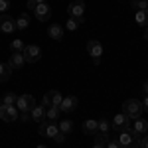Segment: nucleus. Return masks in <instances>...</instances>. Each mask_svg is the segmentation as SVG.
Instances as JSON below:
<instances>
[{"instance_id": "nucleus-1", "label": "nucleus", "mask_w": 148, "mask_h": 148, "mask_svg": "<svg viewBox=\"0 0 148 148\" xmlns=\"http://www.w3.org/2000/svg\"><path fill=\"white\" fill-rule=\"evenodd\" d=\"M140 134H136L132 128H128V130H123L121 132V136H119V144L123 148H132L136 146V144H140Z\"/></svg>"}, {"instance_id": "nucleus-2", "label": "nucleus", "mask_w": 148, "mask_h": 148, "mask_svg": "<svg viewBox=\"0 0 148 148\" xmlns=\"http://www.w3.org/2000/svg\"><path fill=\"white\" fill-rule=\"evenodd\" d=\"M142 103L136 101V99H128V101L123 103V113L128 116V119H138L142 114Z\"/></svg>"}, {"instance_id": "nucleus-3", "label": "nucleus", "mask_w": 148, "mask_h": 148, "mask_svg": "<svg viewBox=\"0 0 148 148\" xmlns=\"http://www.w3.org/2000/svg\"><path fill=\"white\" fill-rule=\"evenodd\" d=\"M67 14H69V18H75V20H79L83 24L85 22V2L83 0H73L67 6Z\"/></svg>"}, {"instance_id": "nucleus-4", "label": "nucleus", "mask_w": 148, "mask_h": 148, "mask_svg": "<svg viewBox=\"0 0 148 148\" xmlns=\"http://www.w3.org/2000/svg\"><path fill=\"white\" fill-rule=\"evenodd\" d=\"M20 116V111L16 105H0V119L4 123H16Z\"/></svg>"}, {"instance_id": "nucleus-5", "label": "nucleus", "mask_w": 148, "mask_h": 148, "mask_svg": "<svg viewBox=\"0 0 148 148\" xmlns=\"http://www.w3.org/2000/svg\"><path fill=\"white\" fill-rule=\"evenodd\" d=\"M22 56H24V59H26V63H36V61H40V57H42V47L36 46V44H28V46H24Z\"/></svg>"}, {"instance_id": "nucleus-6", "label": "nucleus", "mask_w": 148, "mask_h": 148, "mask_svg": "<svg viewBox=\"0 0 148 148\" xmlns=\"http://www.w3.org/2000/svg\"><path fill=\"white\" fill-rule=\"evenodd\" d=\"M16 107H18L20 113H30V111L36 107V97H34V95H30V93L20 95L18 101H16Z\"/></svg>"}, {"instance_id": "nucleus-7", "label": "nucleus", "mask_w": 148, "mask_h": 148, "mask_svg": "<svg viewBox=\"0 0 148 148\" xmlns=\"http://www.w3.org/2000/svg\"><path fill=\"white\" fill-rule=\"evenodd\" d=\"M111 128H113V130H119V132L128 130V128H130V119H128L125 113H119V114L113 119V125H111Z\"/></svg>"}, {"instance_id": "nucleus-8", "label": "nucleus", "mask_w": 148, "mask_h": 148, "mask_svg": "<svg viewBox=\"0 0 148 148\" xmlns=\"http://www.w3.org/2000/svg\"><path fill=\"white\" fill-rule=\"evenodd\" d=\"M59 132V126H57V123H47V121H44L42 125H40V134L42 136H47V138H53Z\"/></svg>"}, {"instance_id": "nucleus-9", "label": "nucleus", "mask_w": 148, "mask_h": 148, "mask_svg": "<svg viewBox=\"0 0 148 148\" xmlns=\"http://www.w3.org/2000/svg\"><path fill=\"white\" fill-rule=\"evenodd\" d=\"M77 105H79V99H77L75 95H69V97H63V101L59 105V111H63V113H73V111L77 109Z\"/></svg>"}, {"instance_id": "nucleus-10", "label": "nucleus", "mask_w": 148, "mask_h": 148, "mask_svg": "<svg viewBox=\"0 0 148 148\" xmlns=\"http://www.w3.org/2000/svg\"><path fill=\"white\" fill-rule=\"evenodd\" d=\"M0 30H2L4 34H12V32L16 30V22H14V18L8 16V14H0Z\"/></svg>"}, {"instance_id": "nucleus-11", "label": "nucleus", "mask_w": 148, "mask_h": 148, "mask_svg": "<svg viewBox=\"0 0 148 148\" xmlns=\"http://www.w3.org/2000/svg\"><path fill=\"white\" fill-rule=\"evenodd\" d=\"M87 53L93 57V59H101L103 56V44L97 42V40H89L87 42Z\"/></svg>"}, {"instance_id": "nucleus-12", "label": "nucleus", "mask_w": 148, "mask_h": 148, "mask_svg": "<svg viewBox=\"0 0 148 148\" xmlns=\"http://www.w3.org/2000/svg\"><path fill=\"white\" fill-rule=\"evenodd\" d=\"M36 14V18L40 20V22H46V20H49V16H51V8L47 6V2H44V4H38L34 10H32Z\"/></svg>"}, {"instance_id": "nucleus-13", "label": "nucleus", "mask_w": 148, "mask_h": 148, "mask_svg": "<svg viewBox=\"0 0 148 148\" xmlns=\"http://www.w3.org/2000/svg\"><path fill=\"white\" fill-rule=\"evenodd\" d=\"M24 63H26V59H24L22 51H12L10 59H8V65H10L12 69H22Z\"/></svg>"}, {"instance_id": "nucleus-14", "label": "nucleus", "mask_w": 148, "mask_h": 148, "mask_svg": "<svg viewBox=\"0 0 148 148\" xmlns=\"http://www.w3.org/2000/svg\"><path fill=\"white\" fill-rule=\"evenodd\" d=\"M30 116H32V121H36V123H44L46 121V107L44 105H36L34 109L30 111Z\"/></svg>"}, {"instance_id": "nucleus-15", "label": "nucleus", "mask_w": 148, "mask_h": 148, "mask_svg": "<svg viewBox=\"0 0 148 148\" xmlns=\"http://www.w3.org/2000/svg\"><path fill=\"white\" fill-rule=\"evenodd\" d=\"M47 36H49L51 40H56V42H61V40H63V26L51 24V26L47 28Z\"/></svg>"}, {"instance_id": "nucleus-16", "label": "nucleus", "mask_w": 148, "mask_h": 148, "mask_svg": "<svg viewBox=\"0 0 148 148\" xmlns=\"http://www.w3.org/2000/svg\"><path fill=\"white\" fill-rule=\"evenodd\" d=\"M14 22H16V30H28L30 28V16H28V12H22Z\"/></svg>"}, {"instance_id": "nucleus-17", "label": "nucleus", "mask_w": 148, "mask_h": 148, "mask_svg": "<svg viewBox=\"0 0 148 148\" xmlns=\"http://www.w3.org/2000/svg\"><path fill=\"white\" fill-rule=\"evenodd\" d=\"M132 130L136 132V134H144L148 130V121H144V119H134V123H132Z\"/></svg>"}, {"instance_id": "nucleus-18", "label": "nucleus", "mask_w": 148, "mask_h": 148, "mask_svg": "<svg viewBox=\"0 0 148 148\" xmlns=\"http://www.w3.org/2000/svg\"><path fill=\"white\" fill-rule=\"evenodd\" d=\"M134 22H136L138 26H142V28H146L148 26V10H136Z\"/></svg>"}, {"instance_id": "nucleus-19", "label": "nucleus", "mask_w": 148, "mask_h": 148, "mask_svg": "<svg viewBox=\"0 0 148 148\" xmlns=\"http://www.w3.org/2000/svg\"><path fill=\"white\" fill-rule=\"evenodd\" d=\"M59 107H47L46 109V121H51V123H57L59 121Z\"/></svg>"}, {"instance_id": "nucleus-20", "label": "nucleus", "mask_w": 148, "mask_h": 148, "mask_svg": "<svg viewBox=\"0 0 148 148\" xmlns=\"http://www.w3.org/2000/svg\"><path fill=\"white\" fill-rule=\"evenodd\" d=\"M47 97H49V103H51V107H59V105H61V101H63L61 93H59V91H56V89L47 91Z\"/></svg>"}, {"instance_id": "nucleus-21", "label": "nucleus", "mask_w": 148, "mask_h": 148, "mask_svg": "<svg viewBox=\"0 0 148 148\" xmlns=\"http://www.w3.org/2000/svg\"><path fill=\"white\" fill-rule=\"evenodd\" d=\"M83 132L89 134V136H93V134L97 132V121H93V119L85 121V123H83Z\"/></svg>"}, {"instance_id": "nucleus-22", "label": "nucleus", "mask_w": 148, "mask_h": 148, "mask_svg": "<svg viewBox=\"0 0 148 148\" xmlns=\"http://www.w3.org/2000/svg\"><path fill=\"white\" fill-rule=\"evenodd\" d=\"M12 75V67L8 63H0V83H4V81H8Z\"/></svg>"}, {"instance_id": "nucleus-23", "label": "nucleus", "mask_w": 148, "mask_h": 148, "mask_svg": "<svg viewBox=\"0 0 148 148\" xmlns=\"http://www.w3.org/2000/svg\"><path fill=\"white\" fill-rule=\"evenodd\" d=\"M109 130H111V123H109L107 119L97 121V132H107V134H109Z\"/></svg>"}, {"instance_id": "nucleus-24", "label": "nucleus", "mask_w": 148, "mask_h": 148, "mask_svg": "<svg viewBox=\"0 0 148 148\" xmlns=\"http://www.w3.org/2000/svg\"><path fill=\"white\" fill-rule=\"evenodd\" d=\"M57 126H59V130L63 134H69L73 130V121H61V123H57Z\"/></svg>"}, {"instance_id": "nucleus-25", "label": "nucleus", "mask_w": 148, "mask_h": 148, "mask_svg": "<svg viewBox=\"0 0 148 148\" xmlns=\"http://www.w3.org/2000/svg\"><path fill=\"white\" fill-rule=\"evenodd\" d=\"M130 6L134 10H148V0H132Z\"/></svg>"}, {"instance_id": "nucleus-26", "label": "nucleus", "mask_w": 148, "mask_h": 148, "mask_svg": "<svg viewBox=\"0 0 148 148\" xmlns=\"http://www.w3.org/2000/svg\"><path fill=\"white\" fill-rule=\"evenodd\" d=\"M16 101H18V97L14 93H6L2 97V105H16Z\"/></svg>"}, {"instance_id": "nucleus-27", "label": "nucleus", "mask_w": 148, "mask_h": 148, "mask_svg": "<svg viewBox=\"0 0 148 148\" xmlns=\"http://www.w3.org/2000/svg\"><path fill=\"white\" fill-rule=\"evenodd\" d=\"M93 136H95V142H99V144H107L109 142V134L107 132H95Z\"/></svg>"}, {"instance_id": "nucleus-28", "label": "nucleus", "mask_w": 148, "mask_h": 148, "mask_svg": "<svg viewBox=\"0 0 148 148\" xmlns=\"http://www.w3.org/2000/svg\"><path fill=\"white\" fill-rule=\"evenodd\" d=\"M79 20H75V18H69L67 22H65V28H67L69 32H75V30H77V28H79Z\"/></svg>"}, {"instance_id": "nucleus-29", "label": "nucleus", "mask_w": 148, "mask_h": 148, "mask_svg": "<svg viewBox=\"0 0 148 148\" xmlns=\"http://www.w3.org/2000/svg\"><path fill=\"white\" fill-rule=\"evenodd\" d=\"M10 49L12 51H24V42L22 40H14L10 44Z\"/></svg>"}, {"instance_id": "nucleus-30", "label": "nucleus", "mask_w": 148, "mask_h": 148, "mask_svg": "<svg viewBox=\"0 0 148 148\" xmlns=\"http://www.w3.org/2000/svg\"><path fill=\"white\" fill-rule=\"evenodd\" d=\"M8 10H10V0H0V12L6 14Z\"/></svg>"}, {"instance_id": "nucleus-31", "label": "nucleus", "mask_w": 148, "mask_h": 148, "mask_svg": "<svg viewBox=\"0 0 148 148\" xmlns=\"http://www.w3.org/2000/svg\"><path fill=\"white\" fill-rule=\"evenodd\" d=\"M53 140H56L57 144H63V142H65V134H63V132L59 130V132H57L56 136H53Z\"/></svg>"}, {"instance_id": "nucleus-32", "label": "nucleus", "mask_w": 148, "mask_h": 148, "mask_svg": "<svg viewBox=\"0 0 148 148\" xmlns=\"http://www.w3.org/2000/svg\"><path fill=\"white\" fill-rule=\"evenodd\" d=\"M105 148H123V146L119 144V140H109V142L105 144Z\"/></svg>"}, {"instance_id": "nucleus-33", "label": "nucleus", "mask_w": 148, "mask_h": 148, "mask_svg": "<svg viewBox=\"0 0 148 148\" xmlns=\"http://www.w3.org/2000/svg\"><path fill=\"white\" fill-rule=\"evenodd\" d=\"M32 116H30V113H20V116H18V121H22V123H28Z\"/></svg>"}, {"instance_id": "nucleus-34", "label": "nucleus", "mask_w": 148, "mask_h": 148, "mask_svg": "<svg viewBox=\"0 0 148 148\" xmlns=\"http://www.w3.org/2000/svg\"><path fill=\"white\" fill-rule=\"evenodd\" d=\"M26 6H28V10H34V8L38 6V4H36L34 0H28V4H26Z\"/></svg>"}, {"instance_id": "nucleus-35", "label": "nucleus", "mask_w": 148, "mask_h": 148, "mask_svg": "<svg viewBox=\"0 0 148 148\" xmlns=\"http://www.w3.org/2000/svg\"><path fill=\"white\" fill-rule=\"evenodd\" d=\"M140 146H142V148H148V136L140 140Z\"/></svg>"}, {"instance_id": "nucleus-36", "label": "nucleus", "mask_w": 148, "mask_h": 148, "mask_svg": "<svg viewBox=\"0 0 148 148\" xmlns=\"http://www.w3.org/2000/svg\"><path fill=\"white\" fill-rule=\"evenodd\" d=\"M142 109H144V111H148V95L144 97V101H142Z\"/></svg>"}, {"instance_id": "nucleus-37", "label": "nucleus", "mask_w": 148, "mask_h": 148, "mask_svg": "<svg viewBox=\"0 0 148 148\" xmlns=\"http://www.w3.org/2000/svg\"><path fill=\"white\" fill-rule=\"evenodd\" d=\"M142 91H144V93H146V95H148V79L144 81V83H142Z\"/></svg>"}, {"instance_id": "nucleus-38", "label": "nucleus", "mask_w": 148, "mask_h": 148, "mask_svg": "<svg viewBox=\"0 0 148 148\" xmlns=\"http://www.w3.org/2000/svg\"><path fill=\"white\" fill-rule=\"evenodd\" d=\"M93 148H105V144H99V142H95V144H93Z\"/></svg>"}, {"instance_id": "nucleus-39", "label": "nucleus", "mask_w": 148, "mask_h": 148, "mask_svg": "<svg viewBox=\"0 0 148 148\" xmlns=\"http://www.w3.org/2000/svg\"><path fill=\"white\" fill-rule=\"evenodd\" d=\"M144 40H146V42H148V26H146V28H144Z\"/></svg>"}, {"instance_id": "nucleus-40", "label": "nucleus", "mask_w": 148, "mask_h": 148, "mask_svg": "<svg viewBox=\"0 0 148 148\" xmlns=\"http://www.w3.org/2000/svg\"><path fill=\"white\" fill-rule=\"evenodd\" d=\"M36 4H44V2H46V0H34Z\"/></svg>"}, {"instance_id": "nucleus-41", "label": "nucleus", "mask_w": 148, "mask_h": 148, "mask_svg": "<svg viewBox=\"0 0 148 148\" xmlns=\"http://www.w3.org/2000/svg\"><path fill=\"white\" fill-rule=\"evenodd\" d=\"M38 148H47V146L46 144H38Z\"/></svg>"}, {"instance_id": "nucleus-42", "label": "nucleus", "mask_w": 148, "mask_h": 148, "mask_svg": "<svg viewBox=\"0 0 148 148\" xmlns=\"http://www.w3.org/2000/svg\"><path fill=\"white\" fill-rule=\"evenodd\" d=\"M132 148H142V146H140V144H136V146H132Z\"/></svg>"}, {"instance_id": "nucleus-43", "label": "nucleus", "mask_w": 148, "mask_h": 148, "mask_svg": "<svg viewBox=\"0 0 148 148\" xmlns=\"http://www.w3.org/2000/svg\"><path fill=\"white\" fill-rule=\"evenodd\" d=\"M0 105H2V103H0Z\"/></svg>"}]
</instances>
